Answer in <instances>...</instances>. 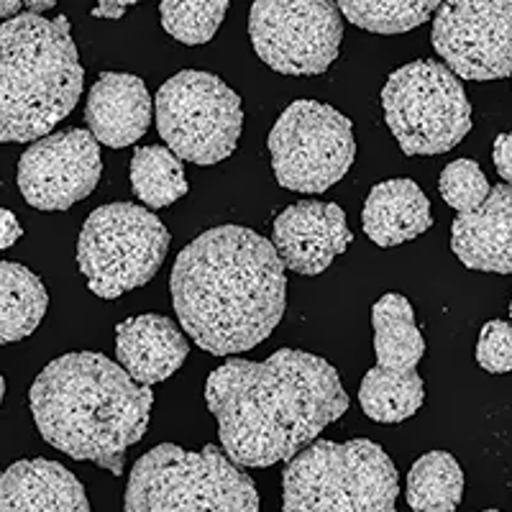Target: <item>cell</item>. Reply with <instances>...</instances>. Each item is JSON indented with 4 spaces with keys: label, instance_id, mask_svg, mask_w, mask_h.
<instances>
[{
    "label": "cell",
    "instance_id": "obj_1",
    "mask_svg": "<svg viewBox=\"0 0 512 512\" xmlns=\"http://www.w3.org/2000/svg\"><path fill=\"white\" fill-rule=\"evenodd\" d=\"M205 402L228 459L249 469L290 461L349 410L336 367L295 349L264 361L228 359L210 372Z\"/></svg>",
    "mask_w": 512,
    "mask_h": 512
},
{
    "label": "cell",
    "instance_id": "obj_2",
    "mask_svg": "<svg viewBox=\"0 0 512 512\" xmlns=\"http://www.w3.org/2000/svg\"><path fill=\"white\" fill-rule=\"evenodd\" d=\"M180 326L203 351L233 356L280 326L285 264L274 244L244 226H216L177 254L169 277Z\"/></svg>",
    "mask_w": 512,
    "mask_h": 512
},
{
    "label": "cell",
    "instance_id": "obj_3",
    "mask_svg": "<svg viewBox=\"0 0 512 512\" xmlns=\"http://www.w3.org/2000/svg\"><path fill=\"white\" fill-rule=\"evenodd\" d=\"M29 408L49 446L121 477L126 451L149 428L154 392L105 354L77 351L44 367L31 384Z\"/></svg>",
    "mask_w": 512,
    "mask_h": 512
},
{
    "label": "cell",
    "instance_id": "obj_4",
    "mask_svg": "<svg viewBox=\"0 0 512 512\" xmlns=\"http://www.w3.org/2000/svg\"><path fill=\"white\" fill-rule=\"evenodd\" d=\"M85 85L70 21L18 13L0 24V144L49 136Z\"/></svg>",
    "mask_w": 512,
    "mask_h": 512
},
{
    "label": "cell",
    "instance_id": "obj_5",
    "mask_svg": "<svg viewBox=\"0 0 512 512\" xmlns=\"http://www.w3.org/2000/svg\"><path fill=\"white\" fill-rule=\"evenodd\" d=\"M397 469L367 438L313 441L282 472V512H397Z\"/></svg>",
    "mask_w": 512,
    "mask_h": 512
},
{
    "label": "cell",
    "instance_id": "obj_6",
    "mask_svg": "<svg viewBox=\"0 0 512 512\" xmlns=\"http://www.w3.org/2000/svg\"><path fill=\"white\" fill-rule=\"evenodd\" d=\"M126 512H262L249 474L223 448L162 443L134 464Z\"/></svg>",
    "mask_w": 512,
    "mask_h": 512
},
{
    "label": "cell",
    "instance_id": "obj_7",
    "mask_svg": "<svg viewBox=\"0 0 512 512\" xmlns=\"http://www.w3.org/2000/svg\"><path fill=\"white\" fill-rule=\"evenodd\" d=\"M384 121L408 157L451 152L472 131V103L459 77L438 59H418L390 75Z\"/></svg>",
    "mask_w": 512,
    "mask_h": 512
},
{
    "label": "cell",
    "instance_id": "obj_8",
    "mask_svg": "<svg viewBox=\"0 0 512 512\" xmlns=\"http://www.w3.org/2000/svg\"><path fill=\"white\" fill-rule=\"evenodd\" d=\"M169 251V231L134 203L100 205L77 239V267L93 295L116 300L152 280Z\"/></svg>",
    "mask_w": 512,
    "mask_h": 512
},
{
    "label": "cell",
    "instance_id": "obj_9",
    "mask_svg": "<svg viewBox=\"0 0 512 512\" xmlns=\"http://www.w3.org/2000/svg\"><path fill=\"white\" fill-rule=\"evenodd\" d=\"M159 136L180 159L210 167L231 157L239 144L241 98L221 77L182 70L157 93Z\"/></svg>",
    "mask_w": 512,
    "mask_h": 512
},
{
    "label": "cell",
    "instance_id": "obj_10",
    "mask_svg": "<svg viewBox=\"0 0 512 512\" xmlns=\"http://www.w3.org/2000/svg\"><path fill=\"white\" fill-rule=\"evenodd\" d=\"M269 154L282 187L308 195L326 192L354 164V126L333 105L297 100L274 123Z\"/></svg>",
    "mask_w": 512,
    "mask_h": 512
},
{
    "label": "cell",
    "instance_id": "obj_11",
    "mask_svg": "<svg viewBox=\"0 0 512 512\" xmlns=\"http://www.w3.org/2000/svg\"><path fill=\"white\" fill-rule=\"evenodd\" d=\"M249 36L274 72L323 75L338 57L344 21L336 0H254Z\"/></svg>",
    "mask_w": 512,
    "mask_h": 512
},
{
    "label": "cell",
    "instance_id": "obj_12",
    "mask_svg": "<svg viewBox=\"0 0 512 512\" xmlns=\"http://www.w3.org/2000/svg\"><path fill=\"white\" fill-rule=\"evenodd\" d=\"M433 47L461 80L512 75V0H443L433 18Z\"/></svg>",
    "mask_w": 512,
    "mask_h": 512
},
{
    "label": "cell",
    "instance_id": "obj_13",
    "mask_svg": "<svg viewBox=\"0 0 512 512\" xmlns=\"http://www.w3.org/2000/svg\"><path fill=\"white\" fill-rule=\"evenodd\" d=\"M100 175V141L82 128L36 139L18 159V187L36 210L72 208L93 195Z\"/></svg>",
    "mask_w": 512,
    "mask_h": 512
},
{
    "label": "cell",
    "instance_id": "obj_14",
    "mask_svg": "<svg viewBox=\"0 0 512 512\" xmlns=\"http://www.w3.org/2000/svg\"><path fill=\"white\" fill-rule=\"evenodd\" d=\"M272 236L285 269L305 277L326 272L333 259L354 241L344 210L320 200H300L282 210L274 221Z\"/></svg>",
    "mask_w": 512,
    "mask_h": 512
},
{
    "label": "cell",
    "instance_id": "obj_15",
    "mask_svg": "<svg viewBox=\"0 0 512 512\" xmlns=\"http://www.w3.org/2000/svg\"><path fill=\"white\" fill-rule=\"evenodd\" d=\"M451 249L477 272L512 274V187L495 185L477 210L459 213L451 226Z\"/></svg>",
    "mask_w": 512,
    "mask_h": 512
},
{
    "label": "cell",
    "instance_id": "obj_16",
    "mask_svg": "<svg viewBox=\"0 0 512 512\" xmlns=\"http://www.w3.org/2000/svg\"><path fill=\"white\" fill-rule=\"evenodd\" d=\"M190 341L175 320L164 315H136L116 326V359L134 382L152 384L169 379L185 364Z\"/></svg>",
    "mask_w": 512,
    "mask_h": 512
},
{
    "label": "cell",
    "instance_id": "obj_17",
    "mask_svg": "<svg viewBox=\"0 0 512 512\" xmlns=\"http://www.w3.org/2000/svg\"><path fill=\"white\" fill-rule=\"evenodd\" d=\"M90 134L111 149H126L152 123V95L144 80L128 72H103L88 95Z\"/></svg>",
    "mask_w": 512,
    "mask_h": 512
},
{
    "label": "cell",
    "instance_id": "obj_18",
    "mask_svg": "<svg viewBox=\"0 0 512 512\" xmlns=\"http://www.w3.org/2000/svg\"><path fill=\"white\" fill-rule=\"evenodd\" d=\"M0 512H93L80 479L49 459H21L0 472Z\"/></svg>",
    "mask_w": 512,
    "mask_h": 512
},
{
    "label": "cell",
    "instance_id": "obj_19",
    "mask_svg": "<svg viewBox=\"0 0 512 512\" xmlns=\"http://www.w3.org/2000/svg\"><path fill=\"white\" fill-rule=\"evenodd\" d=\"M364 233L377 246L405 244L433 226L428 195L413 180H387L372 187L361 210Z\"/></svg>",
    "mask_w": 512,
    "mask_h": 512
},
{
    "label": "cell",
    "instance_id": "obj_20",
    "mask_svg": "<svg viewBox=\"0 0 512 512\" xmlns=\"http://www.w3.org/2000/svg\"><path fill=\"white\" fill-rule=\"evenodd\" d=\"M372 326L377 367L390 372H413L425 354V341L408 297L397 292L379 297L372 308Z\"/></svg>",
    "mask_w": 512,
    "mask_h": 512
},
{
    "label": "cell",
    "instance_id": "obj_21",
    "mask_svg": "<svg viewBox=\"0 0 512 512\" xmlns=\"http://www.w3.org/2000/svg\"><path fill=\"white\" fill-rule=\"evenodd\" d=\"M47 308V287L29 267L0 262V346L31 336Z\"/></svg>",
    "mask_w": 512,
    "mask_h": 512
},
{
    "label": "cell",
    "instance_id": "obj_22",
    "mask_svg": "<svg viewBox=\"0 0 512 512\" xmlns=\"http://www.w3.org/2000/svg\"><path fill=\"white\" fill-rule=\"evenodd\" d=\"M423 379L415 372H390L374 367L364 374L359 405L374 423H402L423 408Z\"/></svg>",
    "mask_w": 512,
    "mask_h": 512
},
{
    "label": "cell",
    "instance_id": "obj_23",
    "mask_svg": "<svg viewBox=\"0 0 512 512\" xmlns=\"http://www.w3.org/2000/svg\"><path fill=\"white\" fill-rule=\"evenodd\" d=\"M408 505L413 512H454L464 497V472L448 451H431L408 474Z\"/></svg>",
    "mask_w": 512,
    "mask_h": 512
},
{
    "label": "cell",
    "instance_id": "obj_24",
    "mask_svg": "<svg viewBox=\"0 0 512 512\" xmlns=\"http://www.w3.org/2000/svg\"><path fill=\"white\" fill-rule=\"evenodd\" d=\"M131 187L149 208H167L187 195L182 159L169 146H141L131 159Z\"/></svg>",
    "mask_w": 512,
    "mask_h": 512
},
{
    "label": "cell",
    "instance_id": "obj_25",
    "mask_svg": "<svg viewBox=\"0 0 512 512\" xmlns=\"http://www.w3.org/2000/svg\"><path fill=\"white\" fill-rule=\"evenodd\" d=\"M336 6L359 29L390 36L418 29L438 11L441 0H336Z\"/></svg>",
    "mask_w": 512,
    "mask_h": 512
},
{
    "label": "cell",
    "instance_id": "obj_26",
    "mask_svg": "<svg viewBox=\"0 0 512 512\" xmlns=\"http://www.w3.org/2000/svg\"><path fill=\"white\" fill-rule=\"evenodd\" d=\"M231 0H159L162 26L187 47L208 44L221 29Z\"/></svg>",
    "mask_w": 512,
    "mask_h": 512
},
{
    "label": "cell",
    "instance_id": "obj_27",
    "mask_svg": "<svg viewBox=\"0 0 512 512\" xmlns=\"http://www.w3.org/2000/svg\"><path fill=\"white\" fill-rule=\"evenodd\" d=\"M438 190H441V198L446 200V205H451L459 213H469L487 200L492 187H489L482 167L474 159H456V162L446 164V169L441 172Z\"/></svg>",
    "mask_w": 512,
    "mask_h": 512
},
{
    "label": "cell",
    "instance_id": "obj_28",
    "mask_svg": "<svg viewBox=\"0 0 512 512\" xmlns=\"http://www.w3.org/2000/svg\"><path fill=\"white\" fill-rule=\"evenodd\" d=\"M477 364L489 374L512 372V323L489 320L479 331Z\"/></svg>",
    "mask_w": 512,
    "mask_h": 512
},
{
    "label": "cell",
    "instance_id": "obj_29",
    "mask_svg": "<svg viewBox=\"0 0 512 512\" xmlns=\"http://www.w3.org/2000/svg\"><path fill=\"white\" fill-rule=\"evenodd\" d=\"M492 159H495V167L502 180H505V185L512 187V131L510 134L497 136Z\"/></svg>",
    "mask_w": 512,
    "mask_h": 512
},
{
    "label": "cell",
    "instance_id": "obj_30",
    "mask_svg": "<svg viewBox=\"0 0 512 512\" xmlns=\"http://www.w3.org/2000/svg\"><path fill=\"white\" fill-rule=\"evenodd\" d=\"M24 236V228L16 221L11 210L0 208V249H11Z\"/></svg>",
    "mask_w": 512,
    "mask_h": 512
},
{
    "label": "cell",
    "instance_id": "obj_31",
    "mask_svg": "<svg viewBox=\"0 0 512 512\" xmlns=\"http://www.w3.org/2000/svg\"><path fill=\"white\" fill-rule=\"evenodd\" d=\"M141 0H98V8L93 11L95 18H123L128 6H136Z\"/></svg>",
    "mask_w": 512,
    "mask_h": 512
},
{
    "label": "cell",
    "instance_id": "obj_32",
    "mask_svg": "<svg viewBox=\"0 0 512 512\" xmlns=\"http://www.w3.org/2000/svg\"><path fill=\"white\" fill-rule=\"evenodd\" d=\"M54 6H57V0H24V8L29 13H34V16H44Z\"/></svg>",
    "mask_w": 512,
    "mask_h": 512
},
{
    "label": "cell",
    "instance_id": "obj_33",
    "mask_svg": "<svg viewBox=\"0 0 512 512\" xmlns=\"http://www.w3.org/2000/svg\"><path fill=\"white\" fill-rule=\"evenodd\" d=\"M21 8H24V0H0V18H3V21L16 18Z\"/></svg>",
    "mask_w": 512,
    "mask_h": 512
},
{
    "label": "cell",
    "instance_id": "obj_34",
    "mask_svg": "<svg viewBox=\"0 0 512 512\" xmlns=\"http://www.w3.org/2000/svg\"><path fill=\"white\" fill-rule=\"evenodd\" d=\"M3 397H6V379L0 377V405H3Z\"/></svg>",
    "mask_w": 512,
    "mask_h": 512
},
{
    "label": "cell",
    "instance_id": "obj_35",
    "mask_svg": "<svg viewBox=\"0 0 512 512\" xmlns=\"http://www.w3.org/2000/svg\"><path fill=\"white\" fill-rule=\"evenodd\" d=\"M510 320H512V297H510Z\"/></svg>",
    "mask_w": 512,
    "mask_h": 512
},
{
    "label": "cell",
    "instance_id": "obj_36",
    "mask_svg": "<svg viewBox=\"0 0 512 512\" xmlns=\"http://www.w3.org/2000/svg\"><path fill=\"white\" fill-rule=\"evenodd\" d=\"M482 512H500V510H482Z\"/></svg>",
    "mask_w": 512,
    "mask_h": 512
}]
</instances>
